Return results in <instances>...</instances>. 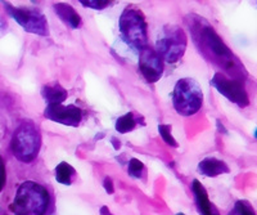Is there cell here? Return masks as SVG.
I'll return each mask as SVG.
<instances>
[{"label":"cell","instance_id":"6da1fadb","mask_svg":"<svg viewBox=\"0 0 257 215\" xmlns=\"http://www.w3.org/2000/svg\"><path fill=\"white\" fill-rule=\"evenodd\" d=\"M189 30L192 33L193 42L196 43L201 52L208 61L219 65L229 74L235 76L237 79L243 80L245 75V70L243 65L238 61V58L233 54L228 45L222 42L219 34L215 31L212 26L206 21L203 17L199 16H189Z\"/></svg>","mask_w":257,"mask_h":215},{"label":"cell","instance_id":"7a4b0ae2","mask_svg":"<svg viewBox=\"0 0 257 215\" xmlns=\"http://www.w3.org/2000/svg\"><path fill=\"white\" fill-rule=\"evenodd\" d=\"M50 205V194L44 186L26 180L18 187L11 210L15 215H45Z\"/></svg>","mask_w":257,"mask_h":215},{"label":"cell","instance_id":"3957f363","mask_svg":"<svg viewBox=\"0 0 257 215\" xmlns=\"http://www.w3.org/2000/svg\"><path fill=\"white\" fill-rule=\"evenodd\" d=\"M41 148V134L35 123L24 120L16 128L11 141L13 156L21 162L30 164L38 157Z\"/></svg>","mask_w":257,"mask_h":215},{"label":"cell","instance_id":"277c9868","mask_svg":"<svg viewBox=\"0 0 257 215\" xmlns=\"http://www.w3.org/2000/svg\"><path fill=\"white\" fill-rule=\"evenodd\" d=\"M118 27L121 38L128 47L138 52L148 47V25L142 11L133 7L123 9Z\"/></svg>","mask_w":257,"mask_h":215},{"label":"cell","instance_id":"5b68a950","mask_svg":"<svg viewBox=\"0 0 257 215\" xmlns=\"http://www.w3.org/2000/svg\"><path fill=\"white\" fill-rule=\"evenodd\" d=\"M173 106L181 116H192L203 104V93L197 81L190 77L180 79L173 90Z\"/></svg>","mask_w":257,"mask_h":215},{"label":"cell","instance_id":"8992f818","mask_svg":"<svg viewBox=\"0 0 257 215\" xmlns=\"http://www.w3.org/2000/svg\"><path fill=\"white\" fill-rule=\"evenodd\" d=\"M188 45L185 31L176 25H167L162 29L156 42V52L169 63H176L183 58Z\"/></svg>","mask_w":257,"mask_h":215},{"label":"cell","instance_id":"52a82bcc","mask_svg":"<svg viewBox=\"0 0 257 215\" xmlns=\"http://www.w3.org/2000/svg\"><path fill=\"white\" fill-rule=\"evenodd\" d=\"M7 13L20 25L25 31L35 35H49V25L44 13L38 8L31 7H13L9 3H3Z\"/></svg>","mask_w":257,"mask_h":215},{"label":"cell","instance_id":"ba28073f","mask_svg":"<svg viewBox=\"0 0 257 215\" xmlns=\"http://www.w3.org/2000/svg\"><path fill=\"white\" fill-rule=\"evenodd\" d=\"M211 85L237 106L247 107L249 104L244 83L240 79H231L222 72H216L211 80Z\"/></svg>","mask_w":257,"mask_h":215},{"label":"cell","instance_id":"9c48e42d","mask_svg":"<svg viewBox=\"0 0 257 215\" xmlns=\"http://www.w3.org/2000/svg\"><path fill=\"white\" fill-rule=\"evenodd\" d=\"M164 59L148 45L139 52V71L148 83H157L164 75Z\"/></svg>","mask_w":257,"mask_h":215},{"label":"cell","instance_id":"30bf717a","mask_svg":"<svg viewBox=\"0 0 257 215\" xmlns=\"http://www.w3.org/2000/svg\"><path fill=\"white\" fill-rule=\"evenodd\" d=\"M44 116L53 123L67 127H79L82 119V112L75 104H48L44 110Z\"/></svg>","mask_w":257,"mask_h":215},{"label":"cell","instance_id":"8fae6325","mask_svg":"<svg viewBox=\"0 0 257 215\" xmlns=\"http://www.w3.org/2000/svg\"><path fill=\"white\" fill-rule=\"evenodd\" d=\"M192 191L194 194V201H196L197 210L201 215H220L217 207L213 205L208 198V194L206 188L203 187L198 179H194L192 183Z\"/></svg>","mask_w":257,"mask_h":215},{"label":"cell","instance_id":"7c38bea8","mask_svg":"<svg viewBox=\"0 0 257 215\" xmlns=\"http://www.w3.org/2000/svg\"><path fill=\"white\" fill-rule=\"evenodd\" d=\"M53 9H54L56 15L61 18V21L70 29L75 30L81 26V17L70 4L57 3L53 6Z\"/></svg>","mask_w":257,"mask_h":215},{"label":"cell","instance_id":"4fadbf2b","mask_svg":"<svg viewBox=\"0 0 257 215\" xmlns=\"http://www.w3.org/2000/svg\"><path fill=\"white\" fill-rule=\"evenodd\" d=\"M198 170L205 177H217L220 174L229 173V166L222 160L215 159V157H206L198 164Z\"/></svg>","mask_w":257,"mask_h":215},{"label":"cell","instance_id":"5bb4252c","mask_svg":"<svg viewBox=\"0 0 257 215\" xmlns=\"http://www.w3.org/2000/svg\"><path fill=\"white\" fill-rule=\"evenodd\" d=\"M41 95L48 104H62V102L68 97V93L59 83H53L43 86Z\"/></svg>","mask_w":257,"mask_h":215},{"label":"cell","instance_id":"9a60e30c","mask_svg":"<svg viewBox=\"0 0 257 215\" xmlns=\"http://www.w3.org/2000/svg\"><path fill=\"white\" fill-rule=\"evenodd\" d=\"M54 177H56L57 182L63 184V186H71L73 178L76 177V170L67 162H61L54 170Z\"/></svg>","mask_w":257,"mask_h":215},{"label":"cell","instance_id":"2e32d148","mask_svg":"<svg viewBox=\"0 0 257 215\" xmlns=\"http://www.w3.org/2000/svg\"><path fill=\"white\" fill-rule=\"evenodd\" d=\"M135 127H137V119H135L133 112H127V114H125L123 116L117 119L116 125H114L117 132L121 133V134L133 132V130L135 129Z\"/></svg>","mask_w":257,"mask_h":215},{"label":"cell","instance_id":"e0dca14e","mask_svg":"<svg viewBox=\"0 0 257 215\" xmlns=\"http://www.w3.org/2000/svg\"><path fill=\"white\" fill-rule=\"evenodd\" d=\"M228 215H257L251 203L245 200H239L235 202L234 209Z\"/></svg>","mask_w":257,"mask_h":215},{"label":"cell","instance_id":"ac0fdd59","mask_svg":"<svg viewBox=\"0 0 257 215\" xmlns=\"http://www.w3.org/2000/svg\"><path fill=\"white\" fill-rule=\"evenodd\" d=\"M127 173L132 178L141 179L144 173V164L138 159H130L127 165Z\"/></svg>","mask_w":257,"mask_h":215},{"label":"cell","instance_id":"d6986e66","mask_svg":"<svg viewBox=\"0 0 257 215\" xmlns=\"http://www.w3.org/2000/svg\"><path fill=\"white\" fill-rule=\"evenodd\" d=\"M158 132H160L161 137L164 139V142L166 145L171 146V147H178V142L174 138L173 134H171V127L167 124H161L158 125Z\"/></svg>","mask_w":257,"mask_h":215},{"label":"cell","instance_id":"ffe728a7","mask_svg":"<svg viewBox=\"0 0 257 215\" xmlns=\"http://www.w3.org/2000/svg\"><path fill=\"white\" fill-rule=\"evenodd\" d=\"M80 3L84 7H88V8L102 11L104 8H108L112 4V2H107V0H88V2H85V0H81Z\"/></svg>","mask_w":257,"mask_h":215},{"label":"cell","instance_id":"44dd1931","mask_svg":"<svg viewBox=\"0 0 257 215\" xmlns=\"http://www.w3.org/2000/svg\"><path fill=\"white\" fill-rule=\"evenodd\" d=\"M7 182V171H6V162L4 159L0 155V192L3 191L4 186Z\"/></svg>","mask_w":257,"mask_h":215},{"label":"cell","instance_id":"7402d4cb","mask_svg":"<svg viewBox=\"0 0 257 215\" xmlns=\"http://www.w3.org/2000/svg\"><path fill=\"white\" fill-rule=\"evenodd\" d=\"M103 187H104L105 192L109 194H112L114 192V187H113V182H112V179L109 177H107L104 179V182H103Z\"/></svg>","mask_w":257,"mask_h":215},{"label":"cell","instance_id":"603a6c76","mask_svg":"<svg viewBox=\"0 0 257 215\" xmlns=\"http://www.w3.org/2000/svg\"><path fill=\"white\" fill-rule=\"evenodd\" d=\"M99 212H100V215H113L111 211H109V209L107 206H102V207H100Z\"/></svg>","mask_w":257,"mask_h":215},{"label":"cell","instance_id":"cb8c5ba5","mask_svg":"<svg viewBox=\"0 0 257 215\" xmlns=\"http://www.w3.org/2000/svg\"><path fill=\"white\" fill-rule=\"evenodd\" d=\"M253 136H254V138L257 139V128H256V130H254V133H253Z\"/></svg>","mask_w":257,"mask_h":215},{"label":"cell","instance_id":"d4e9b609","mask_svg":"<svg viewBox=\"0 0 257 215\" xmlns=\"http://www.w3.org/2000/svg\"><path fill=\"white\" fill-rule=\"evenodd\" d=\"M176 215H185V214H183V212H179V214H176Z\"/></svg>","mask_w":257,"mask_h":215}]
</instances>
